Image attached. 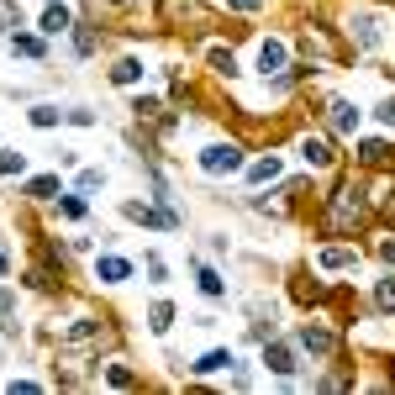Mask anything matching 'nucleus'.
<instances>
[{
    "mask_svg": "<svg viewBox=\"0 0 395 395\" xmlns=\"http://www.w3.org/2000/svg\"><path fill=\"white\" fill-rule=\"evenodd\" d=\"M364 216H369V206H364V190H358L353 180L337 184V190L327 195V227H332L337 237L358 232V227H364Z\"/></svg>",
    "mask_w": 395,
    "mask_h": 395,
    "instance_id": "nucleus-1",
    "label": "nucleus"
},
{
    "mask_svg": "<svg viewBox=\"0 0 395 395\" xmlns=\"http://www.w3.org/2000/svg\"><path fill=\"white\" fill-rule=\"evenodd\" d=\"M201 169H206V174H237V169H243L237 142H211V148L201 153Z\"/></svg>",
    "mask_w": 395,
    "mask_h": 395,
    "instance_id": "nucleus-2",
    "label": "nucleus"
},
{
    "mask_svg": "<svg viewBox=\"0 0 395 395\" xmlns=\"http://www.w3.org/2000/svg\"><path fill=\"white\" fill-rule=\"evenodd\" d=\"M258 74H263V80H280V74H284V42H263V48H258Z\"/></svg>",
    "mask_w": 395,
    "mask_h": 395,
    "instance_id": "nucleus-3",
    "label": "nucleus"
},
{
    "mask_svg": "<svg viewBox=\"0 0 395 395\" xmlns=\"http://www.w3.org/2000/svg\"><path fill=\"white\" fill-rule=\"evenodd\" d=\"M263 364H269L274 375H284V380L295 375V353H290L284 343H263Z\"/></svg>",
    "mask_w": 395,
    "mask_h": 395,
    "instance_id": "nucleus-4",
    "label": "nucleus"
},
{
    "mask_svg": "<svg viewBox=\"0 0 395 395\" xmlns=\"http://www.w3.org/2000/svg\"><path fill=\"white\" fill-rule=\"evenodd\" d=\"M301 158L311 163V169H327V163H332V142L327 137H301Z\"/></svg>",
    "mask_w": 395,
    "mask_h": 395,
    "instance_id": "nucleus-5",
    "label": "nucleus"
},
{
    "mask_svg": "<svg viewBox=\"0 0 395 395\" xmlns=\"http://www.w3.org/2000/svg\"><path fill=\"white\" fill-rule=\"evenodd\" d=\"M301 343L311 348V353H332V348H337V337L327 332V327H311V322H306V327H301Z\"/></svg>",
    "mask_w": 395,
    "mask_h": 395,
    "instance_id": "nucleus-6",
    "label": "nucleus"
},
{
    "mask_svg": "<svg viewBox=\"0 0 395 395\" xmlns=\"http://www.w3.org/2000/svg\"><path fill=\"white\" fill-rule=\"evenodd\" d=\"M74 21H69V6H58V0H53L48 11H42V32H48V37H58V32H69Z\"/></svg>",
    "mask_w": 395,
    "mask_h": 395,
    "instance_id": "nucleus-7",
    "label": "nucleus"
},
{
    "mask_svg": "<svg viewBox=\"0 0 395 395\" xmlns=\"http://www.w3.org/2000/svg\"><path fill=\"white\" fill-rule=\"evenodd\" d=\"M348 27H353V37H358V42H364V48H375V42H380V21H375V16H369V11H358V16H353V21H348Z\"/></svg>",
    "mask_w": 395,
    "mask_h": 395,
    "instance_id": "nucleus-8",
    "label": "nucleus"
},
{
    "mask_svg": "<svg viewBox=\"0 0 395 395\" xmlns=\"http://www.w3.org/2000/svg\"><path fill=\"white\" fill-rule=\"evenodd\" d=\"M316 263H322V269H353L358 253H353V248H322V253H316Z\"/></svg>",
    "mask_w": 395,
    "mask_h": 395,
    "instance_id": "nucleus-9",
    "label": "nucleus"
},
{
    "mask_svg": "<svg viewBox=\"0 0 395 395\" xmlns=\"http://www.w3.org/2000/svg\"><path fill=\"white\" fill-rule=\"evenodd\" d=\"M95 269H101V280H106V284H122L127 274H132V263H127V258H101Z\"/></svg>",
    "mask_w": 395,
    "mask_h": 395,
    "instance_id": "nucleus-10",
    "label": "nucleus"
},
{
    "mask_svg": "<svg viewBox=\"0 0 395 395\" xmlns=\"http://www.w3.org/2000/svg\"><path fill=\"white\" fill-rule=\"evenodd\" d=\"M327 111H332V127H337V132H353V127H358V111H353L348 101H332Z\"/></svg>",
    "mask_w": 395,
    "mask_h": 395,
    "instance_id": "nucleus-11",
    "label": "nucleus"
},
{
    "mask_svg": "<svg viewBox=\"0 0 395 395\" xmlns=\"http://www.w3.org/2000/svg\"><path fill=\"white\" fill-rule=\"evenodd\" d=\"M385 158H390V148H385V142H375V137H369V142H358V163H369V169H380Z\"/></svg>",
    "mask_w": 395,
    "mask_h": 395,
    "instance_id": "nucleus-12",
    "label": "nucleus"
},
{
    "mask_svg": "<svg viewBox=\"0 0 395 395\" xmlns=\"http://www.w3.org/2000/svg\"><path fill=\"white\" fill-rule=\"evenodd\" d=\"M232 364V348H216V353H206L201 364H195V375H216V369H227Z\"/></svg>",
    "mask_w": 395,
    "mask_h": 395,
    "instance_id": "nucleus-13",
    "label": "nucleus"
},
{
    "mask_svg": "<svg viewBox=\"0 0 395 395\" xmlns=\"http://www.w3.org/2000/svg\"><path fill=\"white\" fill-rule=\"evenodd\" d=\"M111 80H116V84H137V80H142V63H137V58H122V63L111 69Z\"/></svg>",
    "mask_w": 395,
    "mask_h": 395,
    "instance_id": "nucleus-14",
    "label": "nucleus"
},
{
    "mask_svg": "<svg viewBox=\"0 0 395 395\" xmlns=\"http://www.w3.org/2000/svg\"><path fill=\"white\" fill-rule=\"evenodd\" d=\"M169 322H174V306H169V301H158V306L148 311V327H153V332H169Z\"/></svg>",
    "mask_w": 395,
    "mask_h": 395,
    "instance_id": "nucleus-15",
    "label": "nucleus"
},
{
    "mask_svg": "<svg viewBox=\"0 0 395 395\" xmlns=\"http://www.w3.org/2000/svg\"><path fill=\"white\" fill-rule=\"evenodd\" d=\"M53 190H58V180H53V174H42V180H32V184H27L32 201H53Z\"/></svg>",
    "mask_w": 395,
    "mask_h": 395,
    "instance_id": "nucleus-16",
    "label": "nucleus"
},
{
    "mask_svg": "<svg viewBox=\"0 0 395 395\" xmlns=\"http://www.w3.org/2000/svg\"><path fill=\"white\" fill-rule=\"evenodd\" d=\"M132 116H137V122H153V116H158V101H153V95H137V101H132Z\"/></svg>",
    "mask_w": 395,
    "mask_h": 395,
    "instance_id": "nucleus-17",
    "label": "nucleus"
},
{
    "mask_svg": "<svg viewBox=\"0 0 395 395\" xmlns=\"http://www.w3.org/2000/svg\"><path fill=\"white\" fill-rule=\"evenodd\" d=\"M211 69L232 80V74H237V63H232V53H227V48H211Z\"/></svg>",
    "mask_w": 395,
    "mask_h": 395,
    "instance_id": "nucleus-18",
    "label": "nucleus"
},
{
    "mask_svg": "<svg viewBox=\"0 0 395 395\" xmlns=\"http://www.w3.org/2000/svg\"><path fill=\"white\" fill-rule=\"evenodd\" d=\"M201 290L216 301V295H227V284H222V274H216V269H201Z\"/></svg>",
    "mask_w": 395,
    "mask_h": 395,
    "instance_id": "nucleus-19",
    "label": "nucleus"
},
{
    "mask_svg": "<svg viewBox=\"0 0 395 395\" xmlns=\"http://www.w3.org/2000/svg\"><path fill=\"white\" fill-rule=\"evenodd\" d=\"M274 174H280V163H274V158H258L253 169H248V180H258V184H263V180H274Z\"/></svg>",
    "mask_w": 395,
    "mask_h": 395,
    "instance_id": "nucleus-20",
    "label": "nucleus"
},
{
    "mask_svg": "<svg viewBox=\"0 0 395 395\" xmlns=\"http://www.w3.org/2000/svg\"><path fill=\"white\" fill-rule=\"evenodd\" d=\"M11 48L27 53V58H42V42H37V37H11Z\"/></svg>",
    "mask_w": 395,
    "mask_h": 395,
    "instance_id": "nucleus-21",
    "label": "nucleus"
},
{
    "mask_svg": "<svg viewBox=\"0 0 395 395\" xmlns=\"http://www.w3.org/2000/svg\"><path fill=\"white\" fill-rule=\"evenodd\" d=\"M380 311H395V274L380 280Z\"/></svg>",
    "mask_w": 395,
    "mask_h": 395,
    "instance_id": "nucleus-22",
    "label": "nucleus"
},
{
    "mask_svg": "<svg viewBox=\"0 0 395 395\" xmlns=\"http://www.w3.org/2000/svg\"><path fill=\"white\" fill-rule=\"evenodd\" d=\"M58 206H63V216H74V222H80V216H84V201H80V195H63Z\"/></svg>",
    "mask_w": 395,
    "mask_h": 395,
    "instance_id": "nucleus-23",
    "label": "nucleus"
},
{
    "mask_svg": "<svg viewBox=\"0 0 395 395\" xmlns=\"http://www.w3.org/2000/svg\"><path fill=\"white\" fill-rule=\"evenodd\" d=\"M58 122V111H53V106H37V111H32V127H53Z\"/></svg>",
    "mask_w": 395,
    "mask_h": 395,
    "instance_id": "nucleus-24",
    "label": "nucleus"
},
{
    "mask_svg": "<svg viewBox=\"0 0 395 395\" xmlns=\"http://www.w3.org/2000/svg\"><path fill=\"white\" fill-rule=\"evenodd\" d=\"M74 48H80V53H95V32L80 27V32H74Z\"/></svg>",
    "mask_w": 395,
    "mask_h": 395,
    "instance_id": "nucleus-25",
    "label": "nucleus"
},
{
    "mask_svg": "<svg viewBox=\"0 0 395 395\" xmlns=\"http://www.w3.org/2000/svg\"><path fill=\"white\" fill-rule=\"evenodd\" d=\"M101 180H106L101 169H84V174H80V190H101Z\"/></svg>",
    "mask_w": 395,
    "mask_h": 395,
    "instance_id": "nucleus-26",
    "label": "nucleus"
},
{
    "mask_svg": "<svg viewBox=\"0 0 395 395\" xmlns=\"http://www.w3.org/2000/svg\"><path fill=\"white\" fill-rule=\"evenodd\" d=\"M0 21H6V27H21V11L11 6V0H0Z\"/></svg>",
    "mask_w": 395,
    "mask_h": 395,
    "instance_id": "nucleus-27",
    "label": "nucleus"
},
{
    "mask_svg": "<svg viewBox=\"0 0 395 395\" xmlns=\"http://www.w3.org/2000/svg\"><path fill=\"white\" fill-rule=\"evenodd\" d=\"M0 174H21V153H0Z\"/></svg>",
    "mask_w": 395,
    "mask_h": 395,
    "instance_id": "nucleus-28",
    "label": "nucleus"
},
{
    "mask_svg": "<svg viewBox=\"0 0 395 395\" xmlns=\"http://www.w3.org/2000/svg\"><path fill=\"white\" fill-rule=\"evenodd\" d=\"M380 258H385V263H395V237H380Z\"/></svg>",
    "mask_w": 395,
    "mask_h": 395,
    "instance_id": "nucleus-29",
    "label": "nucleus"
},
{
    "mask_svg": "<svg viewBox=\"0 0 395 395\" xmlns=\"http://www.w3.org/2000/svg\"><path fill=\"white\" fill-rule=\"evenodd\" d=\"M380 122H385V127H395V95H390L385 106H380Z\"/></svg>",
    "mask_w": 395,
    "mask_h": 395,
    "instance_id": "nucleus-30",
    "label": "nucleus"
},
{
    "mask_svg": "<svg viewBox=\"0 0 395 395\" xmlns=\"http://www.w3.org/2000/svg\"><path fill=\"white\" fill-rule=\"evenodd\" d=\"M227 6H237V11H258L263 0H227Z\"/></svg>",
    "mask_w": 395,
    "mask_h": 395,
    "instance_id": "nucleus-31",
    "label": "nucleus"
},
{
    "mask_svg": "<svg viewBox=\"0 0 395 395\" xmlns=\"http://www.w3.org/2000/svg\"><path fill=\"white\" fill-rule=\"evenodd\" d=\"M6 269H11V258H6V253H0V274H6Z\"/></svg>",
    "mask_w": 395,
    "mask_h": 395,
    "instance_id": "nucleus-32",
    "label": "nucleus"
},
{
    "mask_svg": "<svg viewBox=\"0 0 395 395\" xmlns=\"http://www.w3.org/2000/svg\"><path fill=\"white\" fill-rule=\"evenodd\" d=\"M116 6H132V0H116Z\"/></svg>",
    "mask_w": 395,
    "mask_h": 395,
    "instance_id": "nucleus-33",
    "label": "nucleus"
}]
</instances>
